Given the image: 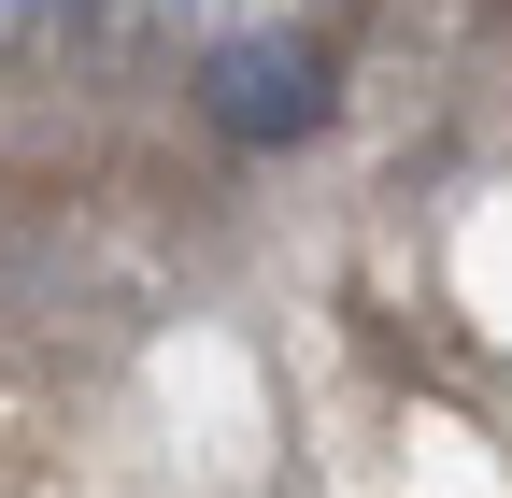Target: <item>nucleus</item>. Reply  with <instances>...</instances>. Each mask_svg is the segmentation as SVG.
<instances>
[{
  "instance_id": "1",
  "label": "nucleus",
  "mask_w": 512,
  "mask_h": 498,
  "mask_svg": "<svg viewBox=\"0 0 512 498\" xmlns=\"http://www.w3.org/2000/svg\"><path fill=\"white\" fill-rule=\"evenodd\" d=\"M200 114H214L228 143L271 157V143H313V129L342 114V72H328V43H313V29H242V43L200 57Z\"/></svg>"
}]
</instances>
